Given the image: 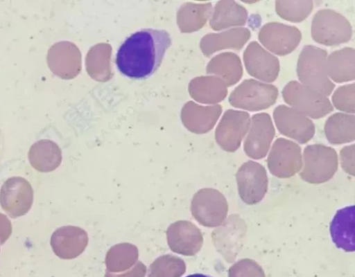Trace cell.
<instances>
[{
	"mask_svg": "<svg viewBox=\"0 0 355 277\" xmlns=\"http://www.w3.org/2000/svg\"><path fill=\"white\" fill-rule=\"evenodd\" d=\"M171 43V35L166 30L140 29L119 46L115 56L117 70L130 79H146L159 69Z\"/></svg>",
	"mask_w": 355,
	"mask_h": 277,
	"instance_id": "1",
	"label": "cell"
},
{
	"mask_svg": "<svg viewBox=\"0 0 355 277\" xmlns=\"http://www.w3.org/2000/svg\"><path fill=\"white\" fill-rule=\"evenodd\" d=\"M328 55L325 49L313 45L304 46L297 62L296 72L300 83L326 96L335 88L326 69Z\"/></svg>",
	"mask_w": 355,
	"mask_h": 277,
	"instance_id": "2",
	"label": "cell"
},
{
	"mask_svg": "<svg viewBox=\"0 0 355 277\" xmlns=\"http://www.w3.org/2000/svg\"><path fill=\"white\" fill-rule=\"evenodd\" d=\"M303 166L300 177L312 184H320L331 179L338 167L336 150L322 144L307 145L302 154Z\"/></svg>",
	"mask_w": 355,
	"mask_h": 277,
	"instance_id": "3",
	"label": "cell"
},
{
	"mask_svg": "<svg viewBox=\"0 0 355 277\" xmlns=\"http://www.w3.org/2000/svg\"><path fill=\"white\" fill-rule=\"evenodd\" d=\"M312 39L317 43L334 46L347 42L352 36V26L343 15L329 8L318 10L311 26Z\"/></svg>",
	"mask_w": 355,
	"mask_h": 277,
	"instance_id": "4",
	"label": "cell"
},
{
	"mask_svg": "<svg viewBox=\"0 0 355 277\" xmlns=\"http://www.w3.org/2000/svg\"><path fill=\"white\" fill-rule=\"evenodd\" d=\"M282 94L285 102L291 107L311 118H323L334 110L327 96L296 80L286 83Z\"/></svg>",
	"mask_w": 355,
	"mask_h": 277,
	"instance_id": "5",
	"label": "cell"
},
{
	"mask_svg": "<svg viewBox=\"0 0 355 277\" xmlns=\"http://www.w3.org/2000/svg\"><path fill=\"white\" fill-rule=\"evenodd\" d=\"M278 89L272 84L246 79L231 92L228 100L236 108L257 111L269 108L278 97Z\"/></svg>",
	"mask_w": 355,
	"mask_h": 277,
	"instance_id": "6",
	"label": "cell"
},
{
	"mask_svg": "<svg viewBox=\"0 0 355 277\" xmlns=\"http://www.w3.org/2000/svg\"><path fill=\"white\" fill-rule=\"evenodd\" d=\"M227 201L216 189L202 188L193 196L191 215L203 226L216 227L221 225L227 217Z\"/></svg>",
	"mask_w": 355,
	"mask_h": 277,
	"instance_id": "7",
	"label": "cell"
},
{
	"mask_svg": "<svg viewBox=\"0 0 355 277\" xmlns=\"http://www.w3.org/2000/svg\"><path fill=\"white\" fill-rule=\"evenodd\" d=\"M270 172L278 178H288L302 168L301 147L284 138H278L273 143L267 159Z\"/></svg>",
	"mask_w": 355,
	"mask_h": 277,
	"instance_id": "8",
	"label": "cell"
},
{
	"mask_svg": "<svg viewBox=\"0 0 355 277\" xmlns=\"http://www.w3.org/2000/svg\"><path fill=\"white\" fill-rule=\"evenodd\" d=\"M236 180L239 195L248 205L259 203L267 193V172L258 162L248 161L243 163L236 173Z\"/></svg>",
	"mask_w": 355,
	"mask_h": 277,
	"instance_id": "9",
	"label": "cell"
},
{
	"mask_svg": "<svg viewBox=\"0 0 355 277\" xmlns=\"http://www.w3.org/2000/svg\"><path fill=\"white\" fill-rule=\"evenodd\" d=\"M31 184L21 177L7 179L0 189V205L7 215L15 219L26 215L33 202Z\"/></svg>",
	"mask_w": 355,
	"mask_h": 277,
	"instance_id": "10",
	"label": "cell"
},
{
	"mask_svg": "<svg viewBox=\"0 0 355 277\" xmlns=\"http://www.w3.org/2000/svg\"><path fill=\"white\" fill-rule=\"evenodd\" d=\"M250 125V114L241 110L225 111L215 132L216 141L225 151L234 152L241 146Z\"/></svg>",
	"mask_w": 355,
	"mask_h": 277,
	"instance_id": "11",
	"label": "cell"
},
{
	"mask_svg": "<svg viewBox=\"0 0 355 277\" xmlns=\"http://www.w3.org/2000/svg\"><path fill=\"white\" fill-rule=\"evenodd\" d=\"M258 39L269 51L283 56L291 53L298 46L302 33L294 26L271 21L260 28Z\"/></svg>",
	"mask_w": 355,
	"mask_h": 277,
	"instance_id": "12",
	"label": "cell"
},
{
	"mask_svg": "<svg viewBox=\"0 0 355 277\" xmlns=\"http://www.w3.org/2000/svg\"><path fill=\"white\" fill-rule=\"evenodd\" d=\"M272 116L278 131L300 143H308L315 134V128L313 121L291 107L285 105L277 106Z\"/></svg>",
	"mask_w": 355,
	"mask_h": 277,
	"instance_id": "13",
	"label": "cell"
},
{
	"mask_svg": "<svg viewBox=\"0 0 355 277\" xmlns=\"http://www.w3.org/2000/svg\"><path fill=\"white\" fill-rule=\"evenodd\" d=\"M275 135L270 116L265 112L252 115L243 143L245 154L253 159H261L268 154Z\"/></svg>",
	"mask_w": 355,
	"mask_h": 277,
	"instance_id": "14",
	"label": "cell"
},
{
	"mask_svg": "<svg viewBox=\"0 0 355 277\" xmlns=\"http://www.w3.org/2000/svg\"><path fill=\"white\" fill-rule=\"evenodd\" d=\"M243 58L245 69L251 76L266 83L277 78L280 70L279 59L257 42L248 44Z\"/></svg>",
	"mask_w": 355,
	"mask_h": 277,
	"instance_id": "15",
	"label": "cell"
},
{
	"mask_svg": "<svg viewBox=\"0 0 355 277\" xmlns=\"http://www.w3.org/2000/svg\"><path fill=\"white\" fill-rule=\"evenodd\" d=\"M166 240L173 252L186 256L196 255L203 244L201 231L187 220L172 223L166 230Z\"/></svg>",
	"mask_w": 355,
	"mask_h": 277,
	"instance_id": "16",
	"label": "cell"
},
{
	"mask_svg": "<svg viewBox=\"0 0 355 277\" xmlns=\"http://www.w3.org/2000/svg\"><path fill=\"white\" fill-rule=\"evenodd\" d=\"M89 242L87 233L76 226H63L52 233L50 244L53 253L62 259H72L80 255Z\"/></svg>",
	"mask_w": 355,
	"mask_h": 277,
	"instance_id": "17",
	"label": "cell"
},
{
	"mask_svg": "<svg viewBox=\"0 0 355 277\" xmlns=\"http://www.w3.org/2000/svg\"><path fill=\"white\" fill-rule=\"evenodd\" d=\"M354 205L347 206L336 211L330 224V235L337 248L346 252H354Z\"/></svg>",
	"mask_w": 355,
	"mask_h": 277,
	"instance_id": "18",
	"label": "cell"
},
{
	"mask_svg": "<svg viewBox=\"0 0 355 277\" xmlns=\"http://www.w3.org/2000/svg\"><path fill=\"white\" fill-rule=\"evenodd\" d=\"M326 69L329 78L338 83L355 78V50L346 46L331 52L327 57Z\"/></svg>",
	"mask_w": 355,
	"mask_h": 277,
	"instance_id": "19",
	"label": "cell"
},
{
	"mask_svg": "<svg viewBox=\"0 0 355 277\" xmlns=\"http://www.w3.org/2000/svg\"><path fill=\"white\" fill-rule=\"evenodd\" d=\"M28 158L33 168L41 172H49L60 165L62 152L55 142L41 139L31 146Z\"/></svg>",
	"mask_w": 355,
	"mask_h": 277,
	"instance_id": "20",
	"label": "cell"
},
{
	"mask_svg": "<svg viewBox=\"0 0 355 277\" xmlns=\"http://www.w3.org/2000/svg\"><path fill=\"white\" fill-rule=\"evenodd\" d=\"M324 131L331 144L340 145L355 139L354 114L336 112L326 120Z\"/></svg>",
	"mask_w": 355,
	"mask_h": 277,
	"instance_id": "21",
	"label": "cell"
},
{
	"mask_svg": "<svg viewBox=\"0 0 355 277\" xmlns=\"http://www.w3.org/2000/svg\"><path fill=\"white\" fill-rule=\"evenodd\" d=\"M247 9L235 1L225 0L216 4L211 25L215 30L241 26L246 24Z\"/></svg>",
	"mask_w": 355,
	"mask_h": 277,
	"instance_id": "22",
	"label": "cell"
},
{
	"mask_svg": "<svg viewBox=\"0 0 355 277\" xmlns=\"http://www.w3.org/2000/svg\"><path fill=\"white\" fill-rule=\"evenodd\" d=\"M209 69L210 72L218 75L227 87L236 84L243 73L239 56L230 51L216 55L211 60Z\"/></svg>",
	"mask_w": 355,
	"mask_h": 277,
	"instance_id": "23",
	"label": "cell"
},
{
	"mask_svg": "<svg viewBox=\"0 0 355 277\" xmlns=\"http://www.w3.org/2000/svg\"><path fill=\"white\" fill-rule=\"evenodd\" d=\"M251 37L250 30L245 27L227 29L223 32L209 35L205 42L208 53L221 49H241Z\"/></svg>",
	"mask_w": 355,
	"mask_h": 277,
	"instance_id": "24",
	"label": "cell"
},
{
	"mask_svg": "<svg viewBox=\"0 0 355 277\" xmlns=\"http://www.w3.org/2000/svg\"><path fill=\"white\" fill-rule=\"evenodd\" d=\"M276 13L282 19L295 23L304 21L313 9V1L278 0L275 3Z\"/></svg>",
	"mask_w": 355,
	"mask_h": 277,
	"instance_id": "25",
	"label": "cell"
},
{
	"mask_svg": "<svg viewBox=\"0 0 355 277\" xmlns=\"http://www.w3.org/2000/svg\"><path fill=\"white\" fill-rule=\"evenodd\" d=\"M68 44L65 42L54 44L49 48L46 56L49 69L62 78L70 76V46Z\"/></svg>",
	"mask_w": 355,
	"mask_h": 277,
	"instance_id": "26",
	"label": "cell"
},
{
	"mask_svg": "<svg viewBox=\"0 0 355 277\" xmlns=\"http://www.w3.org/2000/svg\"><path fill=\"white\" fill-rule=\"evenodd\" d=\"M139 251L136 245L129 242L116 244L109 249L105 261L110 268L129 266L138 258Z\"/></svg>",
	"mask_w": 355,
	"mask_h": 277,
	"instance_id": "27",
	"label": "cell"
},
{
	"mask_svg": "<svg viewBox=\"0 0 355 277\" xmlns=\"http://www.w3.org/2000/svg\"><path fill=\"white\" fill-rule=\"evenodd\" d=\"M333 107L343 113L355 112V84H346L337 88L331 96Z\"/></svg>",
	"mask_w": 355,
	"mask_h": 277,
	"instance_id": "28",
	"label": "cell"
},
{
	"mask_svg": "<svg viewBox=\"0 0 355 277\" xmlns=\"http://www.w3.org/2000/svg\"><path fill=\"white\" fill-rule=\"evenodd\" d=\"M228 277H265V274L256 261L245 258L230 267Z\"/></svg>",
	"mask_w": 355,
	"mask_h": 277,
	"instance_id": "29",
	"label": "cell"
},
{
	"mask_svg": "<svg viewBox=\"0 0 355 277\" xmlns=\"http://www.w3.org/2000/svg\"><path fill=\"white\" fill-rule=\"evenodd\" d=\"M341 167L347 174L354 175V144L343 148L340 152Z\"/></svg>",
	"mask_w": 355,
	"mask_h": 277,
	"instance_id": "30",
	"label": "cell"
},
{
	"mask_svg": "<svg viewBox=\"0 0 355 277\" xmlns=\"http://www.w3.org/2000/svg\"><path fill=\"white\" fill-rule=\"evenodd\" d=\"M12 233V224L8 217L0 213V244H4Z\"/></svg>",
	"mask_w": 355,
	"mask_h": 277,
	"instance_id": "31",
	"label": "cell"
},
{
	"mask_svg": "<svg viewBox=\"0 0 355 277\" xmlns=\"http://www.w3.org/2000/svg\"><path fill=\"white\" fill-rule=\"evenodd\" d=\"M186 277H212L211 276L203 274H193L187 276Z\"/></svg>",
	"mask_w": 355,
	"mask_h": 277,
	"instance_id": "32",
	"label": "cell"
},
{
	"mask_svg": "<svg viewBox=\"0 0 355 277\" xmlns=\"http://www.w3.org/2000/svg\"><path fill=\"white\" fill-rule=\"evenodd\" d=\"M1 245V244H0Z\"/></svg>",
	"mask_w": 355,
	"mask_h": 277,
	"instance_id": "33",
	"label": "cell"
}]
</instances>
